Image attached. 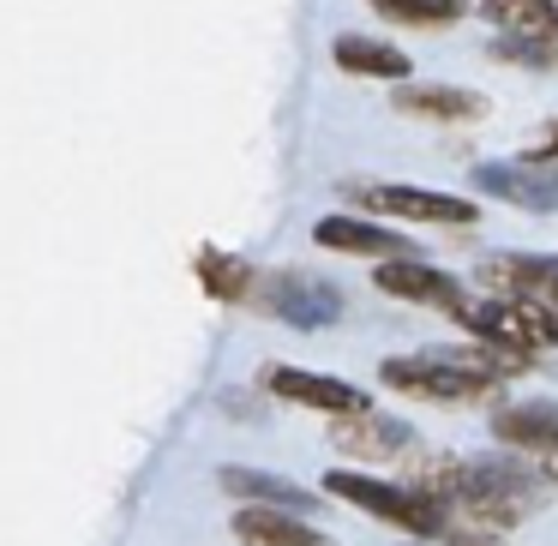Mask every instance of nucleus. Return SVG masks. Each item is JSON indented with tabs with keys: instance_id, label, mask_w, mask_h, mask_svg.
Instances as JSON below:
<instances>
[{
	"instance_id": "obj_1",
	"label": "nucleus",
	"mask_w": 558,
	"mask_h": 546,
	"mask_svg": "<svg viewBox=\"0 0 558 546\" xmlns=\"http://www.w3.org/2000/svg\"><path fill=\"white\" fill-rule=\"evenodd\" d=\"M421 493H433L438 505H462L481 522H522L541 505V481L529 469H517L510 457H474V462H426Z\"/></svg>"
},
{
	"instance_id": "obj_11",
	"label": "nucleus",
	"mask_w": 558,
	"mask_h": 546,
	"mask_svg": "<svg viewBox=\"0 0 558 546\" xmlns=\"http://www.w3.org/2000/svg\"><path fill=\"white\" fill-rule=\"evenodd\" d=\"M217 486H222V493H234V498H246V505H258V510H289V517L318 510V493H301L294 481L265 474V469H222Z\"/></svg>"
},
{
	"instance_id": "obj_5",
	"label": "nucleus",
	"mask_w": 558,
	"mask_h": 546,
	"mask_svg": "<svg viewBox=\"0 0 558 546\" xmlns=\"http://www.w3.org/2000/svg\"><path fill=\"white\" fill-rule=\"evenodd\" d=\"M354 205H366L373 217H397V222H474L481 205L469 198H450V193H426V186H397V181H366L349 186Z\"/></svg>"
},
{
	"instance_id": "obj_19",
	"label": "nucleus",
	"mask_w": 558,
	"mask_h": 546,
	"mask_svg": "<svg viewBox=\"0 0 558 546\" xmlns=\"http://www.w3.org/2000/svg\"><path fill=\"white\" fill-rule=\"evenodd\" d=\"M493 61H510V66H558V43H510V37H498L493 43Z\"/></svg>"
},
{
	"instance_id": "obj_10",
	"label": "nucleus",
	"mask_w": 558,
	"mask_h": 546,
	"mask_svg": "<svg viewBox=\"0 0 558 546\" xmlns=\"http://www.w3.org/2000/svg\"><path fill=\"white\" fill-rule=\"evenodd\" d=\"M318 246H330V253H354V258H378V265H390V258H409L414 246L402 241V234L378 229V222H361V217H325L313 229Z\"/></svg>"
},
{
	"instance_id": "obj_7",
	"label": "nucleus",
	"mask_w": 558,
	"mask_h": 546,
	"mask_svg": "<svg viewBox=\"0 0 558 546\" xmlns=\"http://www.w3.org/2000/svg\"><path fill=\"white\" fill-rule=\"evenodd\" d=\"M265 390L282 402H301V409H325L330 421H349V414H366V397L349 385V378L330 373H301V366H270Z\"/></svg>"
},
{
	"instance_id": "obj_2",
	"label": "nucleus",
	"mask_w": 558,
	"mask_h": 546,
	"mask_svg": "<svg viewBox=\"0 0 558 546\" xmlns=\"http://www.w3.org/2000/svg\"><path fill=\"white\" fill-rule=\"evenodd\" d=\"M325 493H337L342 505L366 510V517L378 522H397L402 534H414V541H438L445 534V510L433 493H421V486H390V481H373V474H354V469H330L325 474Z\"/></svg>"
},
{
	"instance_id": "obj_22",
	"label": "nucleus",
	"mask_w": 558,
	"mask_h": 546,
	"mask_svg": "<svg viewBox=\"0 0 558 546\" xmlns=\"http://www.w3.org/2000/svg\"><path fill=\"white\" fill-rule=\"evenodd\" d=\"M546 306H553V313H558V277H553V289H546Z\"/></svg>"
},
{
	"instance_id": "obj_8",
	"label": "nucleus",
	"mask_w": 558,
	"mask_h": 546,
	"mask_svg": "<svg viewBox=\"0 0 558 546\" xmlns=\"http://www.w3.org/2000/svg\"><path fill=\"white\" fill-rule=\"evenodd\" d=\"M378 294L390 301H409V306H438V313H457L462 306V282L438 265H421V258H390V265L373 270Z\"/></svg>"
},
{
	"instance_id": "obj_4",
	"label": "nucleus",
	"mask_w": 558,
	"mask_h": 546,
	"mask_svg": "<svg viewBox=\"0 0 558 546\" xmlns=\"http://www.w3.org/2000/svg\"><path fill=\"white\" fill-rule=\"evenodd\" d=\"M474 193L498 198V205H517V210H534V217H558V162L553 157L481 162L474 169Z\"/></svg>"
},
{
	"instance_id": "obj_18",
	"label": "nucleus",
	"mask_w": 558,
	"mask_h": 546,
	"mask_svg": "<svg viewBox=\"0 0 558 546\" xmlns=\"http://www.w3.org/2000/svg\"><path fill=\"white\" fill-rule=\"evenodd\" d=\"M378 19H390V25H457L462 19V0H373Z\"/></svg>"
},
{
	"instance_id": "obj_20",
	"label": "nucleus",
	"mask_w": 558,
	"mask_h": 546,
	"mask_svg": "<svg viewBox=\"0 0 558 546\" xmlns=\"http://www.w3.org/2000/svg\"><path fill=\"white\" fill-rule=\"evenodd\" d=\"M414 546H505L493 534H438V541H414Z\"/></svg>"
},
{
	"instance_id": "obj_12",
	"label": "nucleus",
	"mask_w": 558,
	"mask_h": 546,
	"mask_svg": "<svg viewBox=\"0 0 558 546\" xmlns=\"http://www.w3.org/2000/svg\"><path fill=\"white\" fill-rule=\"evenodd\" d=\"M493 438L498 445H517V450H541L553 457L558 450V402H510V409L493 414Z\"/></svg>"
},
{
	"instance_id": "obj_9",
	"label": "nucleus",
	"mask_w": 558,
	"mask_h": 546,
	"mask_svg": "<svg viewBox=\"0 0 558 546\" xmlns=\"http://www.w3.org/2000/svg\"><path fill=\"white\" fill-rule=\"evenodd\" d=\"M330 445L349 450V457H366V462H390L414 445V426L409 421H390V414H349V421L330 426Z\"/></svg>"
},
{
	"instance_id": "obj_17",
	"label": "nucleus",
	"mask_w": 558,
	"mask_h": 546,
	"mask_svg": "<svg viewBox=\"0 0 558 546\" xmlns=\"http://www.w3.org/2000/svg\"><path fill=\"white\" fill-rule=\"evenodd\" d=\"M198 282H205L210 301H246V289H253V265L234 258V253L205 246V253H198Z\"/></svg>"
},
{
	"instance_id": "obj_14",
	"label": "nucleus",
	"mask_w": 558,
	"mask_h": 546,
	"mask_svg": "<svg viewBox=\"0 0 558 546\" xmlns=\"http://www.w3.org/2000/svg\"><path fill=\"white\" fill-rule=\"evenodd\" d=\"M481 13L510 43H558V7L553 0H481Z\"/></svg>"
},
{
	"instance_id": "obj_13",
	"label": "nucleus",
	"mask_w": 558,
	"mask_h": 546,
	"mask_svg": "<svg viewBox=\"0 0 558 546\" xmlns=\"http://www.w3.org/2000/svg\"><path fill=\"white\" fill-rule=\"evenodd\" d=\"M234 541H241V546H330V534L306 529L301 517H289V510L246 505L241 517H234Z\"/></svg>"
},
{
	"instance_id": "obj_21",
	"label": "nucleus",
	"mask_w": 558,
	"mask_h": 546,
	"mask_svg": "<svg viewBox=\"0 0 558 546\" xmlns=\"http://www.w3.org/2000/svg\"><path fill=\"white\" fill-rule=\"evenodd\" d=\"M541 474H546V481H558V450H553V457H541Z\"/></svg>"
},
{
	"instance_id": "obj_15",
	"label": "nucleus",
	"mask_w": 558,
	"mask_h": 546,
	"mask_svg": "<svg viewBox=\"0 0 558 546\" xmlns=\"http://www.w3.org/2000/svg\"><path fill=\"white\" fill-rule=\"evenodd\" d=\"M397 109L421 114V121H474V114H486V97L462 85H402Z\"/></svg>"
},
{
	"instance_id": "obj_16",
	"label": "nucleus",
	"mask_w": 558,
	"mask_h": 546,
	"mask_svg": "<svg viewBox=\"0 0 558 546\" xmlns=\"http://www.w3.org/2000/svg\"><path fill=\"white\" fill-rule=\"evenodd\" d=\"M337 66L342 73H354V78H385V85H402L409 78V54L402 49H390V43H378V37H337Z\"/></svg>"
},
{
	"instance_id": "obj_6",
	"label": "nucleus",
	"mask_w": 558,
	"mask_h": 546,
	"mask_svg": "<svg viewBox=\"0 0 558 546\" xmlns=\"http://www.w3.org/2000/svg\"><path fill=\"white\" fill-rule=\"evenodd\" d=\"M265 306L294 330H325V325L342 318V289L325 282V277H313V270H282V277L270 282Z\"/></svg>"
},
{
	"instance_id": "obj_3",
	"label": "nucleus",
	"mask_w": 558,
	"mask_h": 546,
	"mask_svg": "<svg viewBox=\"0 0 558 546\" xmlns=\"http://www.w3.org/2000/svg\"><path fill=\"white\" fill-rule=\"evenodd\" d=\"M450 318H462L481 342H505V349H558V313L546 301L493 294V301H462Z\"/></svg>"
}]
</instances>
